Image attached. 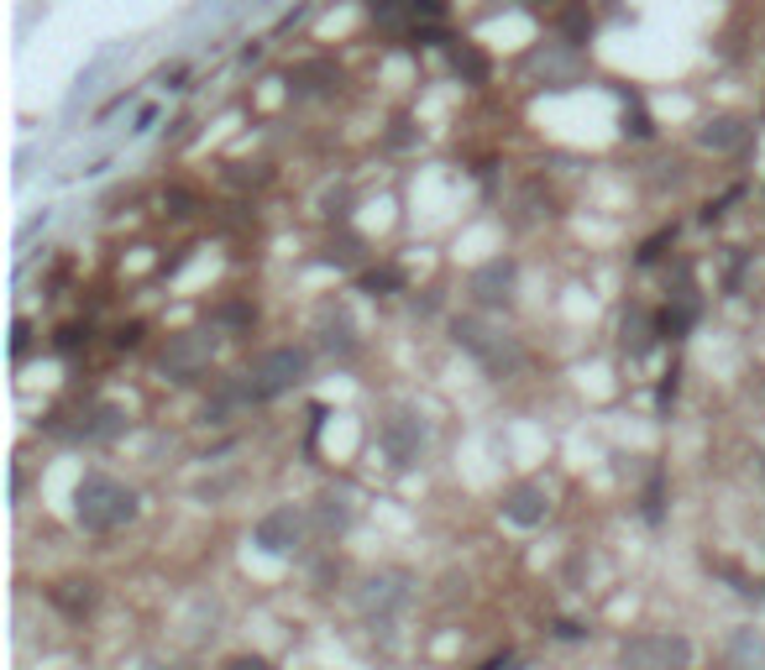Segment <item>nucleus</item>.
I'll return each instance as SVG.
<instances>
[{
    "label": "nucleus",
    "mask_w": 765,
    "mask_h": 670,
    "mask_svg": "<svg viewBox=\"0 0 765 670\" xmlns=\"http://www.w3.org/2000/svg\"><path fill=\"white\" fill-rule=\"evenodd\" d=\"M723 655L734 670H765V628H734Z\"/></svg>",
    "instance_id": "14"
},
{
    "label": "nucleus",
    "mask_w": 765,
    "mask_h": 670,
    "mask_svg": "<svg viewBox=\"0 0 765 670\" xmlns=\"http://www.w3.org/2000/svg\"><path fill=\"white\" fill-rule=\"evenodd\" d=\"M116 435H126V408H121V404H90V408H84V419H79V440L105 446V440H116Z\"/></svg>",
    "instance_id": "12"
},
{
    "label": "nucleus",
    "mask_w": 765,
    "mask_h": 670,
    "mask_svg": "<svg viewBox=\"0 0 765 670\" xmlns=\"http://www.w3.org/2000/svg\"><path fill=\"white\" fill-rule=\"evenodd\" d=\"M367 288L378 293V288H399V273L393 267H382V273H367Z\"/></svg>",
    "instance_id": "23"
},
{
    "label": "nucleus",
    "mask_w": 765,
    "mask_h": 670,
    "mask_svg": "<svg viewBox=\"0 0 765 670\" xmlns=\"http://www.w3.org/2000/svg\"><path fill=\"white\" fill-rule=\"evenodd\" d=\"M335 84H341V73H335L331 63H305V69H299V90H305V95H331Z\"/></svg>",
    "instance_id": "18"
},
{
    "label": "nucleus",
    "mask_w": 765,
    "mask_h": 670,
    "mask_svg": "<svg viewBox=\"0 0 765 670\" xmlns=\"http://www.w3.org/2000/svg\"><path fill=\"white\" fill-rule=\"evenodd\" d=\"M650 346H655V320H650V310L635 304V310L624 314V351L629 357H646Z\"/></svg>",
    "instance_id": "16"
},
{
    "label": "nucleus",
    "mask_w": 765,
    "mask_h": 670,
    "mask_svg": "<svg viewBox=\"0 0 765 670\" xmlns=\"http://www.w3.org/2000/svg\"><path fill=\"white\" fill-rule=\"evenodd\" d=\"M514 288H519V263L514 257H488L467 278V293L478 299L482 310H509L514 304Z\"/></svg>",
    "instance_id": "8"
},
{
    "label": "nucleus",
    "mask_w": 765,
    "mask_h": 670,
    "mask_svg": "<svg viewBox=\"0 0 765 670\" xmlns=\"http://www.w3.org/2000/svg\"><path fill=\"white\" fill-rule=\"evenodd\" d=\"M619 670H693L687 634H629L619 645Z\"/></svg>",
    "instance_id": "3"
},
{
    "label": "nucleus",
    "mask_w": 765,
    "mask_h": 670,
    "mask_svg": "<svg viewBox=\"0 0 765 670\" xmlns=\"http://www.w3.org/2000/svg\"><path fill=\"white\" fill-rule=\"evenodd\" d=\"M452 340L472 361H482V372H493V378H514V372L525 367V346L503 331V325L482 320V314H461V320H452Z\"/></svg>",
    "instance_id": "2"
},
{
    "label": "nucleus",
    "mask_w": 765,
    "mask_h": 670,
    "mask_svg": "<svg viewBox=\"0 0 765 670\" xmlns=\"http://www.w3.org/2000/svg\"><path fill=\"white\" fill-rule=\"evenodd\" d=\"M744 137H750V126L740 116H713L697 126V147H708V152H734L744 147Z\"/></svg>",
    "instance_id": "13"
},
{
    "label": "nucleus",
    "mask_w": 765,
    "mask_h": 670,
    "mask_svg": "<svg viewBox=\"0 0 765 670\" xmlns=\"http://www.w3.org/2000/svg\"><path fill=\"white\" fill-rule=\"evenodd\" d=\"M152 120H158V105H142V111H137V126H132V131H147Z\"/></svg>",
    "instance_id": "24"
},
{
    "label": "nucleus",
    "mask_w": 765,
    "mask_h": 670,
    "mask_svg": "<svg viewBox=\"0 0 765 670\" xmlns=\"http://www.w3.org/2000/svg\"><path fill=\"white\" fill-rule=\"evenodd\" d=\"M73 519L90 534H111V529L137 519V493L126 482L105 477V472H84L79 487H73Z\"/></svg>",
    "instance_id": "1"
},
{
    "label": "nucleus",
    "mask_w": 765,
    "mask_h": 670,
    "mask_svg": "<svg viewBox=\"0 0 765 670\" xmlns=\"http://www.w3.org/2000/svg\"><path fill=\"white\" fill-rule=\"evenodd\" d=\"M362 619L373 623V634H388V623L393 613L409 602V576L404 571H378L367 576V587H362Z\"/></svg>",
    "instance_id": "7"
},
{
    "label": "nucleus",
    "mask_w": 765,
    "mask_h": 670,
    "mask_svg": "<svg viewBox=\"0 0 765 670\" xmlns=\"http://www.w3.org/2000/svg\"><path fill=\"white\" fill-rule=\"evenodd\" d=\"M452 63H456V73H467V79H482V73H488V63H482L472 48H456V53H452Z\"/></svg>",
    "instance_id": "21"
},
{
    "label": "nucleus",
    "mask_w": 765,
    "mask_h": 670,
    "mask_svg": "<svg viewBox=\"0 0 765 670\" xmlns=\"http://www.w3.org/2000/svg\"><path fill=\"white\" fill-rule=\"evenodd\" d=\"M624 131H635V137H650V131H655L650 116L640 111V100H629V105H624Z\"/></svg>",
    "instance_id": "20"
},
{
    "label": "nucleus",
    "mask_w": 765,
    "mask_h": 670,
    "mask_svg": "<svg viewBox=\"0 0 765 670\" xmlns=\"http://www.w3.org/2000/svg\"><path fill=\"white\" fill-rule=\"evenodd\" d=\"M535 69L546 73V79H556V90H561V84H572L576 79V58H561V53H540V58H535Z\"/></svg>",
    "instance_id": "19"
},
{
    "label": "nucleus",
    "mask_w": 765,
    "mask_h": 670,
    "mask_svg": "<svg viewBox=\"0 0 765 670\" xmlns=\"http://www.w3.org/2000/svg\"><path fill=\"white\" fill-rule=\"evenodd\" d=\"M378 446L399 472H409V466H420V455H425V446H431V430H425V419H420L414 408H393V414L382 419Z\"/></svg>",
    "instance_id": "5"
},
{
    "label": "nucleus",
    "mask_w": 765,
    "mask_h": 670,
    "mask_svg": "<svg viewBox=\"0 0 765 670\" xmlns=\"http://www.w3.org/2000/svg\"><path fill=\"white\" fill-rule=\"evenodd\" d=\"M252 545L263 555H294L305 545V513L299 508H273V513H263L258 529H252Z\"/></svg>",
    "instance_id": "9"
},
{
    "label": "nucleus",
    "mask_w": 765,
    "mask_h": 670,
    "mask_svg": "<svg viewBox=\"0 0 765 670\" xmlns=\"http://www.w3.org/2000/svg\"><path fill=\"white\" fill-rule=\"evenodd\" d=\"M320 346H326L331 357H352V351H357V325H352L346 304H326V310H320Z\"/></svg>",
    "instance_id": "11"
},
{
    "label": "nucleus",
    "mask_w": 765,
    "mask_h": 670,
    "mask_svg": "<svg viewBox=\"0 0 765 670\" xmlns=\"http://www.w3.org/2000/svg\"><path fill=\"white\" fill-rule=\"evenodd\" d=\"M142 670H179V666H173V660H147Z\"/></svg>",
    "instance_id": "26"
},
{
    "label": "nucleus",
    "mask_w": 765,
    "mask_h": 670,
    "mask_svg": "<svg viewBox=\"0 0 765 670\" xmlns=\"http://www.w3.org/2000/svg\"><path fill=\"white\" fill-rule=\"evenodd\" d=\"M503 519L519 529H535L550 519V493L540 482H514L509 493H503Z\"/></svg>",
    "instance_id": "10"
},
{
    "label": "nucleus",
    "mask_w": 765,
    "mask_h": 670,
    "mask_svg": "<svg viewBox=\"0 0 765 670\" xmlns=\"http://www.w3.org/2000/svg\"><path fill=\"white\" fill-rule=\"evenodd\" d=\"M226 670H267V666H263V660H252V655H241V660H231Z\"/></svg>",
    "instance_id": "25"
},
{
    "label": "nucleus",
    "mask_w": 765,
    "mask_h": 670,
    "mask_svg": "<svg viewBox=\"0 0 765 670\" xmlns=\"http://www.w3.org/2000/svg\"><path fill=\"white\" fill-rule=\"evenodd\" d=\"M315 524H320V534H341V529L352 524V503H346V493H326V498L315 503Z\"/></svg>",
    "instance_id": "17"
},
{
    "label": "nucleus",
    "mask_w": 765,
    "mask_h": 670,
    "mask_svg": "<svg viewBox=\"0 0 765 670\" xmlns=\"http://www.w3.org/2000/svg\"><path fill=\"white\" fill-rule=\"evenodd\" d=\"M210 361H216V335L210 331H179V335H168L158 367H163V378H173V383H190V378H199Z\"/></svg>",
    "instance_id": "6"
},
{
    "label": "nucleus",
    "mask_w": 765,
    "mask_h": 670,
    "mask_svg": "<svg viewBox=\"0 0 765 670\" xmlns=\"http://www.w3.org/2000/svg\"><path fill=\"white\" fill-rule=\"evenodd\" d=\"M258 393H252V383L247 378H226V383L216 388V398L205 404V419H226V414H237L241 404H252Z\"/></svg>",
    "instance_id": "15"
},
{
    "label": "nucleus",
    "mask_w": 765,
    "mask_h": 670,
    "mask_svg": "<svg viewBox=\"0 0 765 670\" xmlns=\"http://www.w3.org/2000/svg\"><path fill=\"white\" fill-rule=\"evenodd\" d=\"M305 378H310V351H305V346H273V351H263V357L252 361V372H247V383H252L258 398H278L288 388H299Z\"/></svg>",
    "instance_id": "4"
},
{
    "label": "nucleus",
    "mask_w": 765,
    "mask_h": 670,
    "mask_svg": "<svg viewBox=\"0 0 765 670\" xmlns=\"http://www.w3.org/2000/svg\"><path fill=\"white\" fill-rule=\"evenodd\" d=\"M409 16H446V0H404Z\"/></svg>",
    "instance_id": "22"
}]
</instances>
